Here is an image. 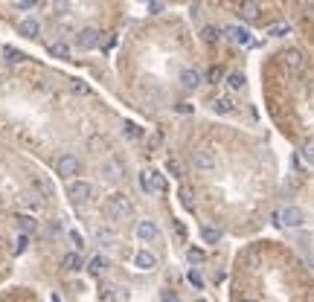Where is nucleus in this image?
<instances>
[{
	"label": "nucleus",
	"mask_w": 314,
	"mask_h": 302,
	"mask_svg": "<svg viewBox=\"0 0 314 302\" xmlns=\"http://www.w3.org/2000/svg\"><path fill=\"white\" fill-rule=\"evenodd\" d=\"M291 32V24H285V20H279V24H274V27L268 29V35H274V38H282V35H288Z\"/></svg>",
	"instance_id": "26"
},
{
	"label": "nucleus",
	"mask_w": 314,
	"mask_h": 302,
	"mask_svg": "<svg viewBox=\"0 0 314 302\" xmlns=\"http://www.w3.org/2000/svg\"><path fill=\"white\" fill-rule=\"evenodd\" d=\"M18 6H20V9H32V6H35V0H20Z\"/></svg>",
	"instance_id": "40"
},
{
	"label": "nucleus",
	"mask_w": 314,
	"mask_h": 302,
	"mask_svg": "<svg viewBox=\"0 0 314 302\" xmlns=\"http://www.w3.org/2000/svg\"><path fill=\"white\" fill-rule=\"evenodd\" d=\"M93 195V186H90L88 180H67V198H70L73 204H85L88 198Z\"/></svg>",
	"instance_id": "3"
},
{
	"label": "nucleus",
	"mask_w": 314,
	"mask_h": 302,
	"mask_svg": "<svg viewBox=\"0 0 314 302\" xmlns=\"http://www.w3.org/2000/svg\"><path fill=\"white\" fill-rule=\"evenodd\" d=\"M105 215L114 218V221H122V218L131 215V201H128L125 192H114V195L105 201Z\"/></svg>",
	"instance_id": "1"
},
{
	"label": "nucleus",
	"mask_w": 314,
	"mask_h": 302,
	"mask_svg": "<svg viewBox=\"0 0 314 302\" xmlns=\"http://www.w3.org/2000/svg\"><path fill=\"white\" fill-rule=\"evenodd\" d=\"M178 198H180V204L186 206L189 212H192V209H195V201H192V189H189V186H180Z\"/></svg>",
	"instance_id": "25"
},
{
	"label": "nucleus",
	"mask_w": 314,
	"mask_h": 302,
	"mask_svg": "<svg viewBox=\"0 0 314 302\" xmlns=\"http://www.w3.org/2000/svg\"><path fill=\"white\" fill-rule=\"evenodd\" d=\"M108 270V258L105 256H90V262H88V273L90 276H102Z\"/></svg>",
	"instance_id": "17"
},
{
	"label": "nucleus",
	"mask_w": 314,
	"mask_h": 302,
	"mask_svg": "<svg viewBox=\"0 0 314 302\" xmlns=\"http://www.w3.org/2000/svg\"><path fill=\"white\" fill-rule=\"evenodd\" d=\"M180 84L186 90H198L201 88V73L192 70V67H183V70H180Z\"/></svg>",
	"instance_id": "11"
},
{
	"label": "nucleus",
	"mask_w": 314,
	"mask_h": 302,
	"mask_svg": "<svg viewBox=\"0 0 314 302\" xmlns=\"http://www.w3.org/2000/svg\"><path fill=\"white\" fill-rule=\"evenodd\" d=\"M27 247H29V235H27V232H20L18 241H15V253L20 256V253H27Z\"/></svg>",
	"instance_id": "31"
},
{
	"label": "nucleus",
	"mask_w": 314,
	"mask_h": 302,
	"mask_svg": "<svg viewBox=\"0 0 314 302\" xmlns=\"http://www.w3.org/2000/svg\"><path fill=\"white\" fill-rule=\"evenodd\" d=\"M70 90L79 96H90V84H85L81 79H70Z\"/></svg>",
	"instance_id": "28"
},
{
	"label": "nucleus",
	"mask_w": 314,
	"mask_h": 302,
	"mask_svg": "<svg viewBox=\"0 0 314 302\" xmlns=\"http://www.w3.org/2000/svg\"><path fill=\"white\" fill-rule=\"evenodd\" d=\"M192 166H195L198 171H216L218 169V157L213 148H198L195 154H192Z\"/></svg>",
	"instance_id": "4"
},
{
	"label": "nucleus",
	"mask_w": 314,
	"mask_h": 302,
	"mask_svg": "<svg viewBox=\"0 0 314 302\" xmlns=\"http://www.w3.org/2000/svg\"><path fill=\"white\" fill-rule=\"evenodd\" d=\"M114 47H117V35H111L108 41H105V50H114Z\"/></svg>",
	"instance_id": "39"
},
{
	"label": "nucleus",
	"mask_w": 314,
	"mask_h": 302,
	"mask_svg": "<svg viewBox=\"0 0 314 302\" xmlns=\"http://www.w3.org/2000/svg\"><path fill=\"white\" fill-rule=\"evenodd\" d=\"M157 235H160V230H157V224H154V221H140V224H137V239L154 241Z\"/></svg>",
	"instance_id": "12"
},
{
	"label": "nucleus",
	"mask_w": 314,
	"mask_h": 302,
	"mask_svg": "<svg viewBox=\"0 0 314 302\" xmlns=\"http://www.w3.org/2000/svg\"><path fill=\"white\" fill-rule=\"evenodd\" d=\"M61 265L67 267V270H79V267H81V258H79V253H67V256L61 258Z\"/></svg>",
	"instance_id": "27"
},
{
	"label": "nucleus",
	"mask_w": 314,
	"mask_h": 302,
	"mask_svg": "<svg viewBox=\"0 0 314 302\" xmlns=\"http://www.w3.org/2000/svg\"><path fill=\"white\" fill-rule=\"evenodd\" d=\"M224 35L230 38L233 44H242V47H250V44H253V41H250V32H247L244 27H227Z\"/></svg>",
	"instance_id": "10"
},
{
	"label": "nucleus",
	"mask_w": 314,
	"mask_h": 302,
	"mask_svg": "<svg viewBox=\"0 0 314 302\" xmlns=\"http://www.w3.org/2000/svg\"><path fill=\"white\" fill-rule=\"evenodd\" d=\"M201 38H204V44H216L218 38H221V29H216V27H204V29H201Z\"/></svg>",
	"instance_id": "23"
},
{
	"label": "nucleus",
	"mask_w": 314,
	"mask_h": 302,
	"mask_svg": "<svg viewBox=\"0 0 314 302\" xmlns=\"http://www.w3.org/2000/svg\"><path fill=\"white\" fill-rule=\"evenodd\" d=\"M93 235H96V241L102 244V247H114V232H111V230H105V227H99V230L93 232Z\"/></svg>",
	"instance_id": "22"
},
{
	"label": "nucleus",
	"mask_w": 314,
	"mask_h": 302,
	"mask_svg": "<svg viewBox=\"0 0 314 302\" xmlns=\"http://www.w3.org/2000/svg\"><path fill=\"white\" fill-rule=\"evenodd\" d=\"M50 55L53 58H70V47L64 41H55V44H50Z\"/></svg>",
	"instance_id": "20"
},
{
	"label": "nucleus",
	"mask_w": 314,
	"mask_h": 302,
	"mask_svg": "<svg viewBox=\"0 0 314 302\" xmlns=\"http://www.w3.org/2000/svg\"><path fill=\"white\" fill-rule=\"evenodd\" d=\"M221 79H224V70H221V67H210V70H206V81H210V84H218Z\"/></svg>",
	"instance_id": "29"
},
{
	"label": "nucleus",
	"mask_w": 314,
	"mask_h": 302,
	"mask_svg": "<svg viewBox=\"0 0 314 302\" xmlns=\"http://www.w3.org/2000/svg\"><path fill=\"white\" fill-rule=\"evenodd\" d=\"M125 137H128V140L143 137V128H140V125H134V122H125Z\"/></svg>",
	"instance_id": "32"
},
{
	"label": "nucleus",
	"mask_w": 314,
	"mask_h": 302,
	"mask_svg": "<svg viewBox=\"0 0 314 302\" xmlns=\"http://www.w3.org/2000/svg\"><path fill=\"white\" fill-rule=\"evenodd\" d=\"M143 3H149V0H143Z\"/></svg>",
	"instance_id": "42"
},
{
	"label": "nucleus",
	"mask_w": 314,
	"mask_h": 302,
	"mask_svg": "<svg viewBox=\"0 0 314 302\" xmlns=\"http://www.w3.org/2000/svg\"><path fill=\"white\" fill-rule=\"evenodd\" d=\"M163 9H166V0H149V12L157 15V12H163Z\"/></svg>",
	"instance_id": "34"
},
{
	"label": "nucleus",
	"mask_w": 314,
	"mask_h": 302,
	"mask_svg": "<svg viewBox=\"0 0 314 302\" xmlns=\"http://www.w3.org/2000/svg\"><path fill=\"white\" fill-rule=\"evenodd\" d=\"M303 154H305V160H311V154H314V151H311V142H305V145H303Z\"/></svg>",
	"instance_id": "37"
},
{
	"label": "nucleus",
	"mask_w": 314,
	"mask_h": 302,
	"mask_svg": "<svg viewBox=\"0 0 314 302\" xmlns=\"http://www.w3.org/2000/svg\"><path fill=\"white\" fill-rule=\"evenodd\" d=\"M282 61H285V67H288V70L300 73V70L305 67V55L300 53V50H285V53H282Z\"/></svg>",
	"instance_id": "8"
},
{
	"label": "nucleus",
	"mask_w": 314,
	"mask_h": 302,
	"mask_svg": "<svg viewBox=\"0 0 314 302\" xmlns=\"http://www.w3.org/2000/svg\"><path fill=\"white\" fill-rule=\"evenodd\" d=\"M160 302H180L175 291H160Z\"/></svg>",
	"instance_id": "35"
},
{
	"label": "nucleus",
	"mask_w": 314,
	"mask_h": 302,
	"mask_svg": "<svg viewBox=\"0 0 314 302\" xmlns=\"http://www.w3.org/2000/svg\"><path fill=\"white\" fill-rule=\"evenodd\" d=\"M259 15H262V9H259V3L256 0H244V3H239V18L242 20H259Z\"/></svg>",
	"instance_id": "9"
},
{
	"label": "nucleus",
	"mask_w": 314,
	"mask_h": 302,
	"mask_svg": "<svg viewBox=\"0 0 314 302\" xmlns=\"http://www.w3.org/2000/svg\"><path fill=\"white\" fill-rule=\"evenodd\" d=\"M239 302H256V299H239Z\"/></svg>",
	"instance_id": "41"
},
{
	"label": "nucleus",
	"mask_w": 314,
	"mask_h": 302,
	"mask_svg": "<svg viewBox=\"0 0 314 302\" xmlns=\"http://www.w3.org/2000/svg\"><path fill=\"white\" fill-rule=\"evenodd\" d=\"M102 171H105V178L108 180H122L125 178V166L119 160H108L105 166H102Z\"/></svg>",
	"instance_id": "15"
},
{
	"label": "nucleus",
	"mask_w": 314,
	"mask_h": 302,
	"mask_svg": "<svg viewBox=\"0 0 314 302\" xmlns=\"http://www.w3.org/2000/svg\"><path fill=\"white\" fill-rule=\"evenodd\" d=\"M140 180H143V189L145 192H163L166 189V178H163V171L157 169H149L140 175Z\"/></svg>",
	"instance_id": "6"
},
{
	"label": "nucleus",
	"mask_w": 314,
	"mask_h": 302,
	"mask_svg": "<svg viewBox=\"0 0 314 302\" xmlns=\"http://www.w3.org/2000/svg\"><path fill=\"white\" fill-rule=\"evenodd\" d=\"M99 29H93V27H88V29H81L79 32V38H76V44L81 47V50H96L99 47Z\"/></svg>",
	"instance_id": "7"
},
{
	"label": "nucleus",
	"mask_w": 314,
	"mask_h": 302,
	"mask_svg": "<svg viewBox=\"0 0 314 302\" xmlns=\"http://www.w3.org/2000/svg\"><path fill=\"white\" fill-rule=\"evenodd\" d=\"M227 88H230V90H244V88H247V79H244V73H239V70L227 73Z\"/></svg>",
	"instance_id": "18"
},
{
	"label": "nucleus",
	"mask_w": 314,
	"mask_h": 302,
	"mask_svg": "<svg viewBox=\"0 0 314 302\" xmlns=\"http://www.w3.org/2000/svg\"><path fill=\"white\" fill-rule=\"evenodd\" d=\"M154 265H157V258H154L149 250H137L134 253V267H140V270L149 273V270H154Z\"/></svg>",
	"instance_id": "13"
},
{
	"label": "nucleus",
	"mask_w": 314,
	"mask_h": 302,
	"mask_svg": "<svg viewBox=\"0 0 314 302\" xmlns=\"http://www.w3.org/2000/svg\"><path fill=\"white\" fill-rule=\"evenodd\" d=\"M175 111H178V114H192V105H189V102H180V105H175Z\"/></svg>",
	"instance_id": "36"
},
{
	"label": "nucleus",
	"mask_w": 314,
	"mask_h": 302,
	"mask_svg": "<svg viewBox=\"0 0 314 302\" xmlns=\"http://www.w3.org/2000/svg\"><path fill=\"white\" fill-rule=\"evenodd\" d=\"M305 221V212L297 209V206H288L282 212H274V224H282V227H300Z\"/></svg>",
	"instance_id": "5"
},
{
	"label": "nucleus",
	"mask_w": 314,
	"mask_h": 302,
	"mask_svg": "<svg viewBox=\"0 0 314 302\" xmlns=\"http://www.w3.org/2000/svg\"><path fill=\"white\" fill-rule=\"evenodd\" d=\"M67 235H70V241H73V247H76V250L85 247V239H81V232H79V230H67Z\"/></svg>",
	"instance_id": "33"
},
{
	"label": "nucleus",
	"mask_w": 314,
	"mask_h": 302,
	"mask_svg": "<svg viewBox=\"0 0 314 302\" xmlns=\"http://www.w3.org/2000/svg\"><path fill=\"white\" fill-rule=\"evenodd\" d=\"M3 55H6V61L9 64H20L27 55L20 53V50H15V47H3Z\"/></svg>",
	"instance_id": "24"
},
{
	"label": "nucleus",
	"mask_w": 314,
	"mask_h": 302,
	"mask_svg": "<svg viewBox=\"0 0 314 302\" xmlns=\"http://www.w3.org/2000/svg\"><path fill=\"white\" fill-rule=\"evenodd\" d=\"M32 183H35V189L41 192V195H47V198L53 195V186H50V183H47L44 178H32Z\"/></svg>",
	"instance_id": "30"
},
{
	"label": "nucleus",
	"mask_w": 314,
	"mask_h": 302,
	"mask_svg": "<svg viewBox=\"0 0 314 302\" xmlns=\"http://www.w3.org/2000/svg\"><path fill=\"white\" fill-rule=\"evenodd\" d=\"M213 111H216L218 116H230L236 111L233 96H218V99H213Z\"/></svg>",
	"instance_id": "14"
},
{
	"label": "nucleus",
	"mask_w": 314,
	"mask_h": 302,
	"mask_svg": "<svg viewBox=\"0 0 314 302\" xmlns=\"http://www.w3.org/2000/svg\"><path fill=\"white\" fill-rule=\"evenodd\" d=\"M18 32L24 38H38V32H41V27H38V20H32V18H24L18 24Z\"/></svg>",
	"instance_id": "16"
},
{
	"label": "nucleus",
	"mask_w": 314,
	"mask_h": 302,
	"mask_svg": "<svg viewBox=\"0 0 314 302\" xmlns=\"http://www.w3.org/2000/svg\"><path fill=\"white\" fill-rule=\"evenodd\" d=\"M79 171H81V163H79V157H76V154H70V151H64L61 157L55 160V175H58V178L73 180Z\"/></svg>",
	"instance_id": "2"
},
{
	"label": "nucleus",
	"mask_w": 314,
	"mask_h": 302,
	"mask_svg": "<svg viewBox=\"0 0 314 302\" xmlns=\"http://www.w3.org/2000/svg\"><path fill=\"white\" fill-rule=\"evenodd\" d=\"M15 221H18V230H20V232H27V235L38 230V221L32 218V215H18Z\"/></svg>",
	"instance_id": "19"
},
{
	"label": "nucleus",
	"mask_w": 314,
	"mask_h": 302,
	"mask_svg": "<svg viewBox=\"0 0 314 302\" xmlns=\"http://www.w3.org/2000/svg\"><path fill=\"white\" fill-rule=\"evenodd\" d=\"M201 239H204V244H216V241H221V230L218 227H204Z\"/></svg>",
	"instance_id": "21"
},
{
	"label": "nucleus",
	"mask_w": 314,
	"mask_h": 302,
	"mask_svg": "<svg viewBox=\"0 0 314 302\" xmlns=\"http://www.w3.org/2000/svg\"><path fill=\"white\" fill-rule=\"evenodd\" d=\"M189 282H192V285H198V288H201V276H198L195 270H192V273H189Z\"/></svg>",
	"instance_id": "38"
}]
</instances>
